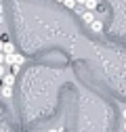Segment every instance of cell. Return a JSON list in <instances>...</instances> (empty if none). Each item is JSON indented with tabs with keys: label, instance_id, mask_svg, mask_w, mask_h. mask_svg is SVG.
<instances>
[{
	"label": "cell",
	"instance_id": "1",
	"mask_svg": "<svg viewBox=\"0 0 126 132\" xmlns=\"http://www.w3.org/2000/svg\"><path fill=\"white\" fill-rule=\"evenodd\" d=\"M78 15H80V17H82V21H84L86 25H90V23L94 21V13H92V11H86V9H80V11H78Z\"/></svg>",
	"mask_w": 126,
	"mask_h": 132
},
{
	"label": "cell",
	"instance_id": "2",
	"mask_svg": "<svg viewBox=\"0 0 126 132\" xmlns=\"http://www.w3.org/2000/svg\"><path fill=\"white\" fill-rule=\"evenodd\" d=\"M0 80L4 82V86H11V88H13V84H15V76H13V73H4Z\"/></svg>",
	"mask_w": 126,
	"mask_h": 132
},
{
	"label": "cell",
	"instance_id": "3",
	"mask_svg": "<svg viewBox=\"0 0 126 132\" xmlns=\"http://www.w3.org/2000/svg\"><path fill=\"white\" fill-rule=\"evenodd\" d=\"M90 29L94 31V34H101V31H103V23H101L99 19H94V21L90 23Z\"/></svg>",
	"mask_w": 126,
	"mask_h": 132
},
{
	"label": "cell",
	"instance_id": "4",
	"mask_svg": "<svg viewBox=\"0 0 126 132\" xmlns=\"http://www.w3.org/2000/svg\"><path fill=\"white\" fill-rule=\"evenodd\" d=\"M2 53L4 55H15V46L9 44V42H2Z\"/></svg>",
	"mask_w": 126,
	"mask_h": 132
},
{
	"label": "cell",
	"instance_id": "5",
	"mask_svg": "<svg viewBox=\"0 0 126 132\" xmlns=\"http://www.w3.org/2000/svg\"><path fill=\"white\" fill-rule=\"evenodd\" d=\"M97 6H99V0H86V2H84V9L86 11H94Z\"/></svg>",
	"mask_w": 126,
	"mask_h": 132
},
{
	"label": "cell",
	"instance_id": "6",
	"mask_svg": "<svg viewBox=\"0 0 126 132\" xmlns=\"http://www.w3.org/2000/svg\"><path fill=\"white\" fill-rule=\"evenodd\" d=\"M25 59H23V55H17V53H15L13 55V65H21Z\"/></svg>",
	"mask_w": 126,
	"mask_h": 132
},
{
	"label": "cell",
	"instance_id": "7",
	"mask_svg": "<svg viewBox=\"0 0 126 132\" xmlns=\"http://www.w3.org/2000/svg\"><path fill=\"white\" fill-rule=\"evenodd\" d=\"M0 94H2V96H6V98H9V96L13 94V90H11V86H4L2 90H0Z\"/></svg>",
	"mask_w": 126,
	"mask_h": 132
},
{
	"label": "cell",
	"instance_id": "8",
	"mask_svg": "<svg viewBox=\"0 0 126 132\" xmlns=\"http://www.w3.org/2000/svg\"><path fill=\"white\" fill-rule=\"evenodd\" d=\"M63 4H65L67 9H74L76 6V0H63Z\"/></svg>",
	"mask_w": 126,
	"mask_h": 132
},
{
	"label": "cell",
	"instance_id": "9",
	"mask_svg": "<svg viewBox=\"0 0 126 132\" xmlns=\"http://www.w3.org/2000/svg\"><path fill=\"white\" fill-rule=\"evenodd\" d=\"M4 73H6V71H4V65H0V78H2Z\"/></svg>",
	"mask_w": 126,
	"mask_h": 132
},
{
	"label": "cell",
	"instance_id": "10",
	"mask_svg": "<svg viewBox=\"0 0 126 132\" xmlns=\"http://www.w3.org/2000/svg\"><path fill=\"white\" fill-rule=\"evenodd\" d=\"M0 65H4V53H0Z\"/></svg>",
	"mask_w": 126,
	"mask_h": 132
},
{
	"label": "cell",
	"instance_id": "11",
	"mask_svg": "<svg viewBox=\"0 0 126 132\" xmlns=\"http://www.w3.org/2000/svg\"><path fill=\"white\" fill-rule=\"evenodd\" d=\"M122 118H124V122H126V107H124V111H122Z\"/></svg>",
	"mask_w": 126,
	"mask_h": 132
},
{
	"label": "cell",
	"instance_id": "12",
	"mask_svg": "<svg viewBox=\"0 0 126 132\" xmlns=\"http://www.w3.org/2000/svg\"><path fill=\"white\" fill-rule=\"evenodd\" d=\"M86 2V0H76V4H84Z\"/></svg>",
	"mask_w": 126,
	"mask_h": 132
},
{
	"label": "cell",
	"instance_id": "13",
	"mask_svg": "<svg viewBox=\"0 0 126 132\" xmlns=\"http://www.w3.org/2000/svg\"><path fill=\"white\" fill-rule=\"evenodd\" d=\"M49 132H61V130H59V128H53V130H49Z\"/></svg>",
	"mask_w": 126,
	"mask_h": 132
},
{
	"label": "cell",
	"instance_id": "14",
	"mask_svg": "<svg viewBox=\"0 0 126 132\" xmlns=\"http://www.w3.org/2000/svg\"><path fill=\"white\" fill-rule=\"evenodd\" d=\"M0 21H2V6H0Z\"/></svg>",
	"mask_w": 126,
	"mask_h": 132
},
{
	"label": "cell",
	"instance_id": "15",
	"mask_svg": "<svg viewBox=\"0 0 126 132\" xmlns=\"http://www.w3.org/2000/svg\"><path fill=\"white\" fill-rule=\"evenodd\" d=\"M124 132H126V122H124Z\"/></svg>",
	"mask_w": 126,
	"mask_h": 132
},
{
	"label": "cell",
	"instance_id": "16",
	"mask_svg": "<svg viewBox=\"0 0 126 132\" xmlns=\"http://www.w3.org/2000/svg\"><path fill=\"white\" fill-rule=\"evenodd\" d=\"M57 2H63V0H57Z\"/></svg>",
	"mask_w": 126,
	"mask_h": 132
},
{
	"label": "cell",
	"instance_id": "17",
	"mask_svg": "<svg viewBox=\"0 0 126 132\" xmlns=\"http://www.w3.org/2000/svg\"><path fill=\"white\" fill-rule=\"evenodd\" d=\"M42 132H44V130H42Z\"/></svg>",
	"mask_w": 126,
	"mask_h": 132
}]
</instances>
